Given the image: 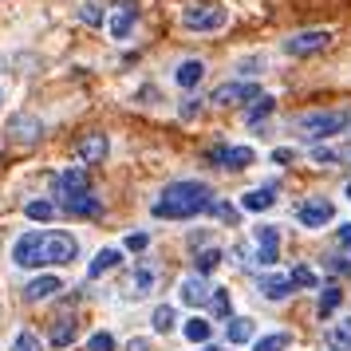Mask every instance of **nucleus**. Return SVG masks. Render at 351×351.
<instances>
[{"mask_svg": "<svg viewBox=\"0 0 351 351\" xmlns=\"http://www.w3.org/2000/svg\"><path fill=\"white\" fill-rule=\"evenodd\" d=\"M206 158L217 162V166H225V170H245V166L256 162V150L253 146H213Z\"/></svg>", "mask_w": 351, "mask_h": 351, "instance_id": "8", "label": "nucleus"}, {"mask_svg": "<svg viewBox=\"0 0 351 351\" xmlns=\"http://www.w3.org/2000/svg\"><path fill=\"white\" fill-rule=\"evenodd\" d=\"M256 335V324L249 316H233L229 319V343H249Z\"/></svg>", "mask_w": 351, "mask_h": 351, "instance_id": "23", "label": "nucleus"}, {"mask_svg": "<svg viewBox=\"0 0 351 351\" xmlns=\"http://www.w3.org/2000/svg\"><path fill=\"white\" fill-rule=\"evenodd\" d=\"M272 107H276V99H269V95L253 99V107L245 111V123H249V127H261V123H265V119L272 114Z\"/></svg>", "mask_w": 351, "mask_h": 351, "instance_id": "24", "label": "nucleus"}, {"mask_svg": "<svg viewBox=\"0 0 351 351\" xmlns=\"http://www.w3.org/2000/svg\"><path fill=\"white\" fill-rule=\"evenodd\" d=\"M288 276H292V288H319V276L308 269V265H296Z\"/></svg>", "mask_w": 351, "mask_h": 351, "instance_id": "31", "label": "nucleus"}, {"mask_svg": "<svg viewBox=\"0 0 351 351\" xmlns=\"http://www.w3.org/2000/svg\"><path fill=\"white\" fill-rule=\"evenodd\" d=\"M261 71H265V60H261V56H249V60L237 64V80H253V75H261Z\"/></svg>", "mask_w": 351, "mask_h": 351, "instance_id": "34", "label": "nucleus"}, {"mask_svg": "<svg viewBox=\"0 0 351 351\" xmlns=\"http://www.w3.org/2000/svg\"><path fill=\"white\" fill-rule=\"evenodd\" d=\"M12 351H40V335H36V332H16Z\"/></svg>", "mask_w": 351, "mask_h": 351, "instance_id": "37", "label": "nucleus"}, {"mask_svg": "<svg viewBox=\"0 0 351 351\" xmlns=\"http://www.w3.org/2000/svg\"><path fill=\"white\" fill-rule=\"evenodd\" d=\"M209 217H217V221H225V225H237V209L229 206V202H213V206H209Z\"/></svg>", "mask_w": 351, "mask_h": 351, "instance_id": "35", "label": "nucleus"}, {"mask_svg": "<svg viewBox=\"0 0 351 351\" xmlns=\"http://www.w3.org/2000/svg\"><path fill=\"white\" fill-rule=\"evenodd\" d=\"M146 245H150V237H146V233H130V237H127L130 253H146Z\"/></svg>", "mask_w": 351, "mask_h": 351, "instance_id": "39", "label": "nucleus"}, {"mask_svg": "<svg viewBox=\"0 0 351 351\" xmlns=\"http://www.w3.org/2000/svg\"><path fill=\"white\" fill-rule=\"evenodd\" d=\"M213 206V193H209L206 182H197V178H182V182H170L166 190L158 193V202H154V217H166V221H190L197 213H209Z\"/></svg>", "mask_w": 351, "mask_h": 351, "instance_id": "2", "label": "nucleus"}, {"mask_svg": "<svg viewBox=\"0 0 351 351\" xmlns=\"http://www.w3.org/2000/svg\"><path fill=\"white\" fill-rule=\"evenodd\" d=\"M348 197H351V182H348Z\"/></svg>", "mask_w": 351, "mask_h": 351, "instance_id": "46", "label": "nucleus"}, {"mask_svg": "<svg viewBox=\"0 0 351 351\" xmlns=\"http://www.w3.org/2000/svg\"><path fill=\"white\" fill-rule=\"evenodd\" d=\"M80 256V241L64 229H36L12 245V261L20 269H44V265H71Z\"/></svg>", "mask_w": 351, "mask_h": 351, "instance_id": "1", "label": "nucleus"}, {"mask_svg": "<svg viewBox=\"0 0 351 351\" xmlns=\"http://www.w3.org/2000/svg\"><path fill=\"white\" fill-rule=\"evenodd\" d=\"M182 332H186L190 343H206L213 328H209V319H186V328H182Z\"/></svg>", "mask_w": 351, "mask_h": 351, "instance_id": "30", "label": "nucleus"}, {"mask_svg": "<svg viewBox=\"0 0 351 351\" xmlns=\"http://www.w3.org/2000/svg\"><path fill=\"white\" fill-rule=\"evenodd\" d=\"M209 300H213V316L217 319H233V304H229V292L225 288H213Z\"/></svg>", "mask_w": 351, "mask_h": 351, "instance_id": "32", "label": "nucleus"}, {"mask_svg": "<svg viewBox=\"0 0 351 351\" xmlns=\"http://www.w3.org/2000/svg\"><path fill=\"white\" fill-rule=\"evenodd\" d=\"M40 134H44V123L32 119V114H16V119L8 123V138H12V143L32 146V143H40Z\"/></svg>", "mask_w": 351, "mask_h": 351, "instance_id": "10", "label": "nucleus"}, {"mask_svg": "<svg viewBox=\"0 0 351 351\" xmlns=\"http://www.w3.org/2000/svg\"><path fill=\"white\" fill-rule=\"evenodd\" d=\"M339 245H343V249H351V225H339Z\"/></svg>", "mask_w": 351, "mask_h": 351, "instance_id": "43", "label": "nucleus"}, {"mask_svg": "<svg viewBox=\"0 0 351 351\" xmlns=\"http://www.w3.org/2000/svg\"><path fill=\"white\" fill-rule=\"evenodd\" d=\"M64 209L67 213H75V217H99L103 213V202H99L95 193H71V197H64Z\"/></svg>", "mask_w": 351, "mask_h": 351, "instance_id": "15", "label": "nucleus"}, {"mask_svg": "<svg viewBox=\"0 0 351 351\" xmlns=\"http://www.w3.org/2000/svg\"><path fill=\"white\" fill-rule=\"evenodd\" d=\"M328 44H332V32H328V28H312V32L288 36L280 48H285L288 56H312V51H324Z\"/></svg>", "mask_w": 351, "mask_h": 351, "instance_id": "5", "label": "nucleus"}, {"mask_svg": "<svg viewBox=\"0 0 351 351\" xmlns=\"http://www.w3.org/2000/svg\"><path fill=\"white\" fill-rule=\"evenodd\" d=\"M221 249H217V245H209V249H202V253L193 256V272H197V276H209V272L217 269V265H221Z\"/></svg>", "mask_w": 351, "mask_h": 351, "instance_id": "22", "label": "nucleus"}, {"mask_svg": "<svg viewBox=\"0 0 351 351\" xmlns=\"http://www.w3.org/2000/svg\"><path fill=\"white\" fill-rule=\"evenodd\" d=\"M276 206V193L272 190H249L241 197V209H249V213H265V209Z\"/></svg>", "mask_w": 351, "mask_h": 351, "instance_id": "21", "label": "nucleus"}, {"mask_svg": "<svg viewBox=\"0 0 351 351\" xmlns=\"http://www.w3.org/2000/svg\"><path fill=\"white\" fill-rule=\"evenodd\" d=\"M256 292H261L265 300H288L296 288H292V276H280V272H265V276L256 280Z\"/></svg>", "mask_w": 351, "mask_h": 351, "instance_id": "13", "label": "nucleus"}, {"mask_svg": "<svg viewBox=\"0 0 351 351\" xmlns=\"http://www.w3.org/2000/svg\"><path fill=\"white\" fill-rule=\"evenodd\" d=\"M178 296H182V304L197 308V304H206L209 296H213V288H209L202 276H186V280H182V288H178Z\"/></svg>", "mask_w": 351, "mask_h": 351, "instance_id": "16", "label": "nucleus"}, {"mask_svg": "<svg viewBox=\"0 0 351 351\" xmlns=\"http://www.w3.org/2000/svg\"><path fill=\"white\" fill-rule=\"evenodd\" d=\"M24 213H28L32 221H51V217H56V206H51V202H28Z\"/></svg>", "mask_w": 351, "mask_h": 351, "instance_id": "33", "label": "nucleus"}, {"mask_svg": "<svg viewBox=\"0 0 351 351\" xmlns=\"http://www.w3.org/2000/svg\"><path fill=\"white\" fill-rule=\"evenodd\" d=\"M127 351H150V343L138 335V339H130V343H127Z\"/></svg>", "mask_w": 351, "mask_h": 351, "instance_id": "44", "label": "nucleus"}, {"mask_svg": "<svg viewBox=\"0 0 351 351\" xmlns=\"http://www.w3.org/2000/svg\"><path fill=\"white\" fill-rule=\"evenodd\" d=\"M272 162H280V166H285V162H292V150H288V146H280V150H272Z\"/></svg>", "mask_w": 351, "mask_h": 351, "instance_id": "41", "label": "nucleus"}, {"mask_svg": "<svg viewBox=\"0 0 351 351\" xmlns=\"http://www.w3.org/2000/svg\"><path fill=\"white\" fill-rule=\"evenodd\" d=\"M202 80H206V64H202V60H182V64H178V71H174L178 87L190 91V87H197Z\"/></svg>", "mask_w": 351, "mask_h": 351, "instance_id": "19", "label": "nucleus"}, {"mask_svg": "<svg viewBox=\"0 0 351 351\" xmlns=\"http://www.w3.org/2000/svg\"><path fill=\"white\" fill-rule=\"evenodd\" d=\"M202 351H225V348H217V343H202Z\"/></svg>", "mask_w": 351, "mask_h": 351, "instance_id": "45", "label": "nucleus"}, {"mask_svg": "<svg viewBox=\"0 0 351 351\" xmlns=\"http://www.w3.org/2000/svg\"><path fill=\"white\" fill-rule=\"evenodd\" d=\"M107 150H111L107 134H87V138H83V143L75 146L80 162H103V158H107Z\"/></svg>", "mask_w": 351, "mask_h": 351, "instance_id": "17", "label": "nucleus"}, {"mask_svg": "<svg viewBox=\"0 0 351 351\" xmlns=\"http://www.w3.org/2000/svg\"><path fill=\"white\" fill-rule=\"evenodd\" d=\"M351 127V114L348 111H312L296 119V134L308 138V143H319V138H332L339 130Z\"/></svg>", "mask_w": 351, "mask_h": 351, "instance_id": "3", "label": "nucleus"}, {"mask_svg": "<svg viewBox=\"0 0 351 351\" xmlns=\"http://www.w3.org/2000/svg\"><path fill=\"white\" fill-rule=\"evenodd\" d=\"M119 265H123V253H119V249H99L95 261L87 265V280H95V276H103V272L119 269Z\"/></svg>", "mask_w": 351, "mask_h": 351, "instance_id": "20", "label": "nucleus"}, {"mask_svg": "<svg viewBox=\"0 0 351 351\" xmlns=\"http://www.w3.org/2000/svg\"><path fill=\"white\" fill-rule=\"evenodd\" d=\"M332 217H335V206L328 197H308V202L296 209V221H300L304 229H324Z\"/></svg>", "mask_w": 351, "mask_h": 351, "instance_id": "7", "label": "nucleus"}, {"mask_svg": "<svg viewBox=\"0 0 351 351\" xmlns=\"http://www.w3.org/2000/svg\"><path fill=\"white\" fill-rule=\"evenodd\" d=\"M87 190V170L83 166H71V170H60L56 174V193H60V202L71 197V193H83Z\"/></svg>", "mask_w": 351, "mask_h": 351, "instance_id": "14", "label": "nucleus"}, {"mask_svg": "<svg viewBox=\"0 0 351 351\" xmlns=\"http://www.w3.org/2000/svg\"><path fill=\"white\" fill-rule=\"evenodd\" d=\"M80 20H83V24H87V28H99V24H103V8H99V4H91V0H87V4H83V8H80Z\"/></svg>", "mask_w": 351, "mask_h": 351, "instance_id": "36", "label": "nucleus"}, {"mask_svg": "<svg viewBox=\"0 0 351 351\" xmlns=\"http://www.w3.org/2000/svg\"><path fill=\"white\" fill-rule=\"evenodd\" d=\"M197 107H202V103H197V99H190V103L182 107V119H193V114H197Z\"/></svg>", "mask_w": 351, "mask_h": 351, "instance_id": "42", "label": "nucleus"}, {"mask_svg": "<svg viewBox=\"0 0 351 351\" xmlns=\"http://www.w3.org/2000/svg\"><path fill=\"white\" fill-rule=\"evenodd\" d=\"M71 339H75V319H60V328H51V348L64 351Z\"/></svg>", "mask_w": 351, "mask_h": 351, "instance_id": "26", "label": "nucleus"}, {"mask_svg": "<svg viewBox=\"0 0 351 351\" xmlns=\"http://www.w3.org/2000/svg\"><path fill=\"white\" fill-rule=\"evenodd\" d=\"M87 351H114V339H111V332H95L91 339H87Z\"/></svg>", "mask_w": 351, "mask_h": 351, "instance_id": "38", "label": "nucleus"}, {"mask_svg": "<svg viewBox=\"0 0 351 351\" xmlns=\"http://www.w3.org/2000/svg\"><path fill=\"white\" fill-rule=\"evenodd\" d=\"M154 280H158V272H154V265H138V269H134V276H130L127 296H130V300H143L146 292L154 288Z\"/></svg>", "mask_w": 351, "mask_h": 351, "instance_id": "18", "label": "nucleus"}, {"mask_svg": "<svg viewBox=\"0 0 351 351\" xmlns=\"http://www.w3.org/2000/svg\"><path fill=\"white\" fill-rule=\"evenodd\" d=\"M328 269H335V272H348V276H351V261H339V256H332V261H328Z\"/></svg>", "mask_w": 351, "mask_h": 351, "instance_id": "40", "label": "nucleus"}, {"mask_svg": "<svg viewBox=\"0 0 351 351\" xmlns=\"http://www.w3.org/2000/svg\"><path fill=\"white\" fill-rule=\"evenodd\" d=\"M150 319H154V332H162V335H166V332H174V319H178V312L170 308V304H158V308H154V316H150Z\"/></svg>", "mask_w": 351, "mask_h": 351, "instance_id": "27", "label": "nucleus"}, {"mask_svg": "<svg viewBox=\"0 0 351 351\" xmlns=\"http://www.w3.org/2000/svg\"><path fill=\"white\" fill-rule=\"evenodd\" d=\"M339 300H343V292L335 285H324V292H319V316H332L335 308H339Z\"/></svg>", "mask_w": 351, "mask_h": 351, "instance_id": "28", "label": "nucleus"}, {"mask_svg": "<svg viewBox=\"0 0 351 351\" xmlns=\"http://www.w3.org/2000/svg\"><path fill=\"white\" fill-rule=\"evenodd\" d=\"M292 339H288V332H272V335H261L253 343V351H285Z\"/></svg>", "mask_w": 351, "mask_h": 351, "instance_id": "29", "label": "nucleus"}, {"mask_svg": "<svg viewBox=\"0 0 351 351\" xmlns=\"http://www.w3.org/2000/svg\"><path fill=\"white\" fill-rule=\"evenodd\" d=\"M328 348L332 351H351V319H343L339 328L328 332Z\"/></svg>", "mask_w": 351, "mask_h": 351, "instance_id": "25", "label": "nucleus"}, {"mask_svg": "<svg viewBox=\"0 0 351 351\" xmlns=\"http://www.w3.org/2000/svg\"><path fill=\"white\" fill-rule=\"evenodd\" d=\"M280 256V229L276 225H256V265H276Z\"/></svg>", "mask_w": 351, "mask_h": 351, "instance_id": "9", "label": "nucleus"}, {"mask_svg": "<svg viewBox=\"0 0 351 351\" xmlns=\"http://www.w3.org/2000/svg\"><path fill=\"white\" fill-rule=\"evenodd\" d=\"M0 99H4V95H0Z\"/></svg>", "mask_w": 351, "mask_h": 351, "instance_id": "47", "label": "nucleus"}, {"mask_svg": "<svg viewBox=\"0 0 351 351\" xmlns=\"http://www.w3.org/2000/svg\"><path fill=\"white\" fill-rule=\"evenodd\" d=\"M225 20H229L225 4L197 0V4H190V8L182 12V28H190V32H217V28H225Z\"/></svg>", "mask_w": 351, "mask_h": 351, "instance_id": "4", "label": "nucleus"}, {"mask_svg": "<svg viewBox=\"0 0 351 351\" xmlns=\"http://www.w3.org/2000/svg\"><path fill=\"white\" fill-rule=\"evenodd\" d=\"M213 103L217 107H237V103H253V99H261V87L249 80H237V83H221L217 91H213Z\"/></svg>", "mask_w": 351, "mask_h": 351, "instance_id": "6", "label": "nucleus"}, {"mask_svg": "<svg viewBox=\"0 0 351 351\" xmlns=\"http://www.w3.org/2000/svg\"><path fill=\"white\" fill-rule=\"evenodd\" d=\"M134 24H138V8H134V0H123L119 8H114V16L107 20V28H111L114 40H127L134 32Z\"/></svg>", "mask_w": 351, "mask_h": 351, "instance_id": "11", "label": "nucleus"}, {"mask_svg": "<svg viewBox=\"0 0 351 351\" xmlns=\"http://www.w3.org/2000/svg\"><path fill=\"white\" fill-rule=\"evenodd\" d=\"M64 288L67 285L60 280V276H36V280H28V285H24V300H28V304L51 300V296H60Z\"/></svg>", "mask_w": 351, "mask_h": 351, "instance_id": "12", "label": "nucleus"}]
</instances>
